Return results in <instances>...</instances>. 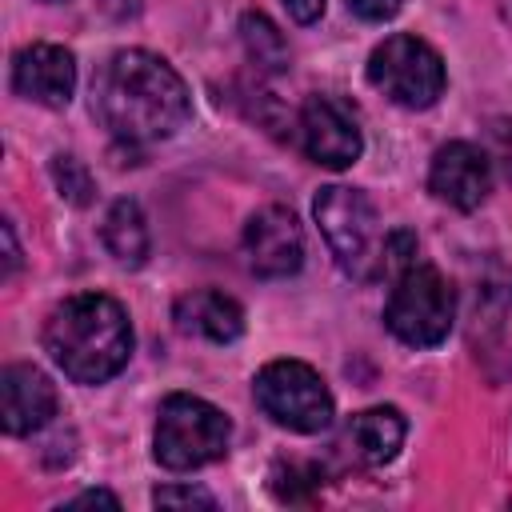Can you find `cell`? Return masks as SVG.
<instances>
[{
    "label": "cell",
    "instance_id": "cell-1",
    "mask_svg": "<svg viewBox=\"0 0 512 512\" xmlns=\"http://www.w3.org/2000/svg\"><path fill=\"white\" fill-rule=\"evenodd\" d=\"M92 112L116 140L152 144L184 128L192 96L164 56L144 48H120L92 76Z\"/></svg>",
    "mask_w": 512,
    "mask_h": 512
},
{
    "label": "cell",
    "instance_id": "cell-2",
    "mask_svg": "<svg viewBox=\"0 0 512 512\" xmlns=\"http://www.w3.org/2000/svg\"><path fill=\"white\" fill-rule=\"evenodd\" d=\"M44 348L52 364L76 384L112 380L132 356L128 312L104 292H80L56 304L44 320Z\"/></svg>",
    "mask_w": 512,
    "mask_h": 512
},
{
    "label": "cell",
    "instance_id": "cell-3",
    "mask_svg": "<svg viewBox=\"0 0 512 512\" xmlns=\"http://www.w3.org/2000/svg\"><path fill=\"white\" fill-rule=\"evenodd\" d=\"M312 216L324 232L328 252L352 280H372L376 272H384L388 236H380L376 204L360 188L348 184L320 188V196L312 200Z\"/></svg>",
    "mask_w": 512,
    "mask_h": 512
},
{
    "label": "cell",
    "instance_id": "cell-4",
    "mask_svg": "<svg viewBox=\"0 0 512 512\" xmlns=\"http://www.w3.org/2000/svg\"><path fill=\"white\" fill-rule=\"evenodd\" d=\"M228 436H232V424L216 404L188 396V392H172V396H164V404L156 412L152 452L164 468L192 472V468L220 460L228 452Z\"/></svg>",
    "mask_w": 512,
    "mask_h": 512
},
{
    "label": "cell",
    "instance_id": "cell-5",
    "mask_svg": "<svg viewBox=\"0 0 512 512\" xmlns=\"http://www.w3.org/2000/svg\"><path fill=\"white\" fill-rule=\"evenodd\" d=\"M452 320H456V292L444 280V272L416 260L404 264L384 304L388 332L412 348H432L452 332Z\"/></svg>",
    "mask_w": 512,
    "mask_h": 512
},
{
    "label": "cell",
    "instance_id": "cell-6",
    "mask_svg": "<svg viewBox=\"0 0 512 512\" xmlns=\"http://www.w3.org/2000/svg\"><path fill=\"white\" fill-rule=\"evenodd\" d=\"M256 404L264 416L288 432H324L332 424V392L320 372L304 360H272L256 372Z\"/></svg>",
    "mask_w": 512,
    "mask_h": 512
},
{
    "label": "cell",
    "instance_id": "cell-7",
    "mask_svg": "<svg viewBox=\"0 0 512 512\" xmlns=\"http://www.w3.org/2000/svg\"><path fill=\"white\" fill-rule=\"evenodd\" d=\"M368 80L400 108H432L444 92V60L420 36H388L368 56Z\"/></svg>",
    "mask_w": 512,
    "mask_h": 512
},
{
    "label": "cell",
    "instance_id": "cell-8",
    "mask_svg": "<svg viewBox=\"0 0 512 512\" xmlns=\"http://www.w3.org/2000/svg\"><path fill=\"white\" fill-rule=\"evenodd\" d=\"M244 256L248 268L264 280H280L300 272L304 264V232L284 204H264L244 224Z\"/></svg>",
    "mask_w": 512,
    "mask_h": 512
},
{
    "label": "cell",
    "instance_id": "cell-9",
    "mask_svg": "<svg viewBox=\"0 0 512 512\" xmlns=\"http://www.w3.org/2000/svg\"><path fill=\"white\" fill-rule=\"evenodd\" d=\"M300 144L316 164L348 168L356 164L364 136L348 104H340L336 96H308L300 108Z\"/></svg>",
    "mask_w": 512,
    "mask_h": 512
},
{
    "label": "cell",
    "instance_id": "cell-10",
    "mask_svg": "<svg viewBox=\"0 0 512 512\" xmlns=\"http://www.w3.org/2000/svg\"><path fill=\"white\" fill-rule=\"evenodd\" d=\"M428 188H432L436 200H444L460 212L480 208L488 188H492L488 156L468 140H452V144L436 148L432 168H428Z\"/></svg>",
    "mask_w": 512,
    "mask_h": 512
},
{
    "label": "cell",
    "instance_id": "cell-11",
    "mask_svg": "<svg viewBox=\"0 0 512 512\" xmlns=\"http://www.w3.org/2000/svg\"><path fill=\"white\" fill-rule=\"evenodd\" d=\"M12 88L16 96L44 104V108H64L76 88V60L60 44H28L12 56Z\"/></svg>",
    "mask_w": 512,
    "mask_h": 512
},
{
    "label": "cell",
    "instance_id": "cell-12",
    "mask_svg": "<svg viewBox=\"0 0 512 512\" xmlns=\"http://www.w3.org/2000/svg\"><path fill=\"white\" fill-rule=\"evenodd\" d=\"M56 416V388L36 364H8L0 372V420L8 436H32Z\"/></svg>",
    "mask_w": 512,
    "mask_h": 512
},
{
    "label": "cell",
    "instance_id": "cell-13",
    "mask_svg": "<svg viewBox=\"0 0 512 512\" xmlns=\"http://www.w3.org/2000/svg\"><path fill=\"white\" fill-rule=\"evenodd\" d=\"M172 320H176L180 332L212 340V344H232L244 332V308L232 296L212 292V288L180 296L176 308H172Z\"/></svg>",
    "mask_w": 512,
    "mask_h": 512
},
{
    "label": "cell",
    "instance_id": "cell-14",
    "mask_svg": "<svg viewBox=\"0 0 512 512\" xmlns=\"http://www.w3.org/2000/svg\"><path fill=\"white\" fill-rule=\"evenodd\" d=\"M404 432H408L404 428V416L396 408L380 404V408H364V412L352 416L348 444H352L356 460H364V464H388L400 452Z\"/></svg>",
    "mask_w": 512,
    "mask_h": 512
},
{
    "label": "cell",
    "instance_id": "cell-15",
    "mask_svg": "<svg viewBox=\"0 0 512 512\" xmlns=\"http://www.w3.org/2000/svg\"><path fill=\"white\" fill-rule=\"evenodd\" d=\"M104 248L128 268H140L148 260L152 244H148V224H144V212H140L136 200L124 196V200H116L108 208V216H104Z\"/></svg>",
    "mask_w": 512,
    "mask_h": 512
},
{
    "label": "cell",
    "instance_id": "cell-16",
    "mask_svg": "<svg viewBox=\"0 0 512 512\" xmlns=\"http://www.w3.org/2000/svg\"><path fill=\"white\" fill-rule=\"evenodd\" d=\"M240 40H244L248 60H252L260 72H284L288 60H292L284 32H280L264 12H244V16H240Z\"/></svg>",
    "mask_w": 512,
    "mask_h": 512
},
{
    "label": "cell",
    "instance_id": "cell-17",
    "mask_svg": "<svg viewBox=\"0 0 512 512\" xmlns=\"http://www.w3.org/2000/svg\"><path fill=\"white\" fill-rule=\"evenodd\" d=\"M320 480H324V472L316 464H304V460H280L272 468V488L280 500H304Z\"/></svg>",
    "mask_w": 512,
    "mask_h": 512
},
{
    "label": "cell",
    "instance_id": "cell-18",
    "mask_svg": "<svg viewBox=\"0 0 512 512\" xmlns=\"http://www.w3.org/2000/svg\"><path fill=\"white\" fill-rule=\"evenodd\" d=\"M52 180H56L64 200H72V204L92 200V176L76 156H52Z\"/></svg>",
    "mask_w": 512,
    "mask_h": 512
},
{
    "label": "cell",
    "instance_id": "cell-19",
    "mask_svg": "<svg viewBox=\"0 0 512 512\" xmlns=\"http://www.w3.org/2000/svg\"><path fill=\"white\" fill-rule=\"evenodd\" d=\"M152 504H160V508H172V504H184V508L200 504V508H212L216 500H212L204 488H156V492H152Z\"/></svg>",
    "mask_w": 512,
    "mask_h": 512
},
{
    "label": "cell",
    "instance_id": "cell-20",
    "mask_svg": "<svg viewBox=\"0 0 512 512\" xmlns=\"http://www.w3.org/2000/svg\"><path fill=\"white\" fill-rule=\"evenodd\" d=\"M344 4L360 20H392L400 12V0H344Z\"/></svg>",
    "mask_w": 512,
    "mask_h": 512
},
{
    "label": "cell",
    "instance_id": "cell-21",
    "mask_svg": "<svg viewBox=\"0 0 512 512\" xmlns=\"http://www.w3.org/2000/svg\"><path fill=\"white\" fill-rule=\"evenodd\" d=\"M284 8H288V16H292L296 24H312V20H320L324 0H284Z\"/></svg>",
    "mask_w": 512,
    "mask_h": 512
},
{
    "label": "cell",
    "instance_id": "cell-22",
    "mask_svg": "<svg viewBox=\"0 0 512 512\" xmlns=\"http://www.w3.org/2000/svg\"><path fill=\"white\" fill-rule=\"evenodd\" d=\"M4 248H8V256H4V276H12V272H16V264H20V248H16L12 224H4Z\"/></svg>",
    "mask_w": 512,
    "mask_h": 512
},
{
    "label": "cell",
    "instance_id": "cell-23",
    "mask_svg": "<svg viewBox=\"0 0 512 512\" xmlns=\"http://www.w3.org/2000/svg\"><path fill=\"white\" fill-rule=\"evenodd\" d=\"M72 508H80V504H108V508H120V500L112 496V492H80L76 500H68Z\"/></svg>",
    "mask_w": 512,
    "mask_h": 512
},
{
    "label": "cell",
    "instance_id": "cell-24",
    "mask_svg": "<svg viewBox=\"0 0 512 512\" xmlns=\"http://www.w3.org/2000/svg\"><path fill=\"white\" fill-rule=\"evenodd\" d=\"M100 8H104L108 16H120V20H124V16H132V12L140 8V0H100Z\"/></svg>",
    "mask_w": 512,
    "mask_h": 512
},
{
    "label": "cell",
    "instance_id": "cell-25",
    "mask_svg": "<svg viewBox=\"0 0 512 512\" xmlns=\"http://www.w3.org/2000/svg\"><path fill=\"white\" fill-rule=\"evenodd\" d=\"M508 12H512V4H508Z\"/></svg>",
    "mask_w": 512,
    "mask_h": 512
},
{
    "label": "cell",
    "instance_id": "cell-26",
    "mask_svg": "<svg viewBox=\"0 0 512 512\" xmlns=\"http://www.w3.org/2000/svg\"><path fill=\"white\" fill-rule=\"evenodd\" d=\"M52 4H56V0H52Z\"/></svg>",
    "mask_w": 512,
    "mask_h": 512
}]
</instances>
